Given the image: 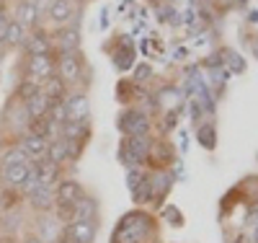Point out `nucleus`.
Wrapping results in <instances>:
<instances>
[{"label": "nucleus", "instance_id": "obj_1", "mask_svg": "<svg viewBox=\"0 0 258 243\" xmlns=\"http://www.w3.org/2000/svg\"><path fill=\"white\" fill-rule=\"evenodd\" d=\"M155 233V217L142 210H135L119 220L116 230L111 233V243H147Z\"/></svg>", "mask_w": 258, "mask_h": 243}, {"label": "nucleus", "instance_id": "obj_2", "mask_svg": "<svg viewBox=\"0 0 258 243\" xmlns=\"http://www.w3.org/2000/svg\"><path fill=\"white\" fill-rule=\"evenodd\" d=\"M150 150H153V137H124L119 145V161L121 166H147Z\"/></svg>", "mask_w": 258, "mask_h": 243}, {"label": "nucleus", "instance_id": "obj_3", "mask_svg": "<svg viewBox=\"0 0 258 243\" xmlns=\"http://www.w3.org/2000/svg\"><path fill=\"white\" fill-rule=\"evenodd\" d=\"M119 132L124 137H150V132H153V119H150L145 112H140L137 106L121 109Z\"/></svg>", "mask_w": 258, "mask_h": 243}, {"label": "nucleus", "instance_id": "obj_4", "mask_svg": "<svg viewBox=\"0 0 258 243\" xmlns=\"http://www.w3.org/2000/svg\"><path fill=\"white\" fill-rule=\"evenodd\" d=\"M80 16H83V0H52L47 8V18L59 26H80Z\"/></svg>", "mask_w": 258, "mask_h": 243}, {"label": "nucleus", "instance_id": "obj_5", "mask_svg": "<svg viewBox=\"0 0 258 243\" xmlns=\"http://www.w3.org/2000/svg\"><path fill=\"white\" fill-rule=\"evenodd\" d=\"M54 60H57V78L64 80L68 85H78L83 73L88 70L83 52H57Z\"/></svg>", "mask_w": 258, "mask_h": 243}, {"label": "nucleus", "instance_id": "obj_6", "mask_svg": "<svg viewBox=\"0 0 258 243\" xmlns=\"http://www.w3.org/2000/svg\"><path fill=\"white\" fill-rule=\"evenodd\" d=\"M54 75H57L54 55H31V57H26V75L24 78H29L36 85L44 88V83H49Z\"/></svg>", "mask_w": 258, "mask_h": 243}, {"label": "nucleus", "instance_id": "obj_7", "mask_svg": "<svg viewBox=\"0 0 258 243\" xmlns=\"http://www.w3.org/2000/svg\"><path fill=\"white\" fill-rule=\"evenodd\" d=\"M98 235V223L96 220H70L62 225V238L64 243H96Z\"/></svg>", "mask_w": 258, "mask_h": 243}, {"label": "nucleus", "instance_id": "obj_8", "mask_svg": "<svg viewBox=\"0 0 258 243\" xmlns=\"http://www.w3.org/2000/svg\"><path fill=\"white\" fill-rule=\"evenodd\" d=\"M62 104H64V117L70 122H91V101H88V93L85 91H80V88L78 91H68Z\"/></svg>", "mask_w": 258, "mask_h": 243}, {"label": "nucleus", "instance_id": "obj_9", "mask_svg": "<svg viewBox=\"0 0 258 243\" xmlns=\"http://www.w3.org/2000/svg\"><path fill=\"white\" fill-rule=\"evenodd\" d=\"M24 57H31V55H54V41H52V34L44 29V26H36L26 34V41L21 47Z\"/></svg>", "mask_w": 258, "mask_h": 243}, {"label": "nucleus", "instance_id": "obj_10", "mask_svg": "<svg viewBox=\"0 0 258 243\" xmlns=\"http://www.w3.org/2000/svg\"><path fill=\"white\" fill-rule=\"evenodd\" d=\"M85 194L83 184L78 179H70V176H62V179L57 181L54 186V200H57V207H64V210H70L80 197Z\"/></svg>", "mask_w": 258, "mask_h": 243}, {"label": "nucleus", "instance_id": "obj_11", "mask_svg": "<svg viewBox=\"0 0 258 243\" xmlns=\"http://www.w3.org/2000/svg\"><path fill=\"white\" fill-rule=\"evenodd\" d=\"M135 57H137V50H135V41L129 39L126 34L119 36L114 41V52H111V62L119 73H126L135 68Z\"/></svg>", "mask_w": 258, "mask_h": 243}, {"label": "nucleus", "instance_id": "obj_12", "mask_svg": "<svg viewBox=\"0 0 258 243\" xmlns=\"http://www.w3.org/2000/svg\"><path fill=\"white\" fill-rule=\"evenodd\" d=\"M54 41V55L57 52H80V44H83V31L80 26H59L52 34Z\"/></svg>", "mask_w": 258, "mask_h": 243}, {"label": "nucleus", "instance_id": "obj_13", "mask_svg": "<svg viewBox=\"0 0 258 243\" xmlns=\"http://www.w3.org/2000/svg\"><path fill=\"white\" fill-rule=\"evenodd\" d=\"M41 16H44V13L36 8L34 0H16V3H13V13H11V18L18 21V24H21V26H26V29H36V26H41Z\"/></svg>", "mask_w": 258, "mask_h": 243}, {"label": "nucleus", "instance_id": "obj_14", "mask_svg": "<svg viewBox=\"0 0 258 243\" xmlns=\"http://www.w3.org/2000/svg\"><path fill=\"white\" fill-rule=\"evenodd\" d=\"M62 220L52 212H41L39 215V223H36V238H41L44 243H57L62 238Z\"/></svg>", "mask_w": 258, "mask_h": 243}, {"label": "nucleus", "instance_id": "obj_15", "mask_svg": "<svg viewBox=\"0 0 258 243\" xmlns=\"http://www.w3.org/2000/svg\"><path fill=\"white\" fill-rule=\"evenodd\" d=\"M147 179H150V194H153V202L155 205H160L165 197H168V191L173 189V184H176L173 173L165 171V168H155V173L147 176Z\"/></svg>", "mask_w": 258, "mask_h": 243}, {"label": "nucleus", "instance_id": "obj_16", "mask_svg": "<svg viewBox=\"0 0 258 243\" xmlns=\"http://www.w3.org/2000/svg\"><path fill=\"white\" fill-rule=\"evenodd\" d=\"M29 205H31V210H36L39 215L41 212H52L54 207H57V200H54V186H47V184H39L29 197Z\"/></svg>", "mask_w": 258, "mask_h": 243}, {"label": "nucleus", "instance_id": "obj_17", "mask_svg": "<svg viewBox=\"0 0 258 243\" xmlns=\"http://www.w3.org/2000/svg\"><path fill=\"white\" fill-rule=\"evenodd\" d=\"M31 168L36 173L39 184H47V186H57V181L62 179V166L47 161V158H39V161H31Z\"/></svg>", "mask_w": 258, "mask_h": 243}, {"label": "nucleus", "instance_id": "obj_18", "mask_svg": "<svg viewBox=\"0 0 258 243\" xmlns=\"http://www.w3.org/2000/svg\"><path fill=\"white\" fill-rule=\"evenodd\" d=\"M18 148L24 150L31 161H39V158H47L49 140H44V137H36V135H31V132H24V135L18 137Z\"/></svg>", "mask_w": 258, "mask_h": 243}, {"label": "nucleus", "instance_id": "obj_19", "mask_svg": "<svg viewBox=\"0 0 258 243\" xmlns=\"http://www.w3.org/2000/svg\"><path fill=\"white\" fill-rule=\"evenodd\" d=\"M29 163H18V166L0 168V186H3V189H18L21 184H24V179L29 176Z\"/></svg>", "mask_w": 258, "mask_h": 243}, {"label": "nucleus", "instance_id": "obj_20", "mask_svg": "<svg viewBox=\"0 0 258 243\" xmlns=\"http://www.w3.org/2000/svg\"><path fill=\"white\" fill-rule=\"evenodd\" d=\"M173 161H178V158H176L173 148H170V142H168V140H153V150H150V166L165 168L168 163H173Z\"/></svg>", "mask_w": 258, "mask_h": 243}, {"label": "nucleus", "instance_id": "obj_21", "mask_svg": "<svg viewBox=\"0 0 258 243\" xmlns=\"http://www.w3.org/2000/svg\"><path fill=\"white\" fill-rule=\"evenodd\" d=\"M70 220H96L98 223V202L93 197L83 194L80 200L70 207Z\"/></svg>", "mask_w": 258, "mask_h": 243}, {"label": "nucleus", "instance_id": "obj_22", "mask_svg": "<svg viewBox=\"0 0 258 243\" xmlns=\"http://www.w3.org/2000/svg\"><path fill=\"white\" fill-rule=\"evenodd\" d=\"M26 34H29V29L26 26H21L18 21H8V29H6V34H3V47H8V50H21L24 47V41H26Z\"/></svg>", "mask_w": 258, "mask_h": 243}, {"label": "nucleus", "instance_id": "obj_23", "mask_svg": "<svg viewBox=\"0 0 258 243\" xmlns=\"http://www.w3.org/2000/svg\"><path fill=\"white\" fill-rule=\"evenodd\" d=\"M47 161L57 163V166H64L70 161V142L64 137H54L47 148Z\"/></svg>", "mask_w": 258, "mask_h": 243}, {"label": "nucleus", "instance_id": "obj_24", "mask_svg": "<svg viewBox=\"0 0 258 243\" xmlns=\"http://www.w3.org/2000/svg\"><path fill=\"white\" fill-rule=\"evenodd\" d=\"M49 106H52L49 96H47L44 91H39L34 99L26 101V112H29L31 119H41V117H47V114H49Z\"/></svg>", "mask_w": 258, "mask_h": 243}, {"label": "nucleus", "instance_id": "obj_25", "mask_svg": "<svg viewBox=\"0 0 258 243\" xmlns=\"http://www.w3.org/2000/svg\"><path fill=\"white\" fill-rule=\"evenodd\" d=\"M220 60H222V68L227 70V73H245V68H248V62H245V57L240 55V52H235V50H220Z\"/></svg>", "mask_w": 258, "mask_h": 243}, {"label": "nucleus", "instance_id": "obj_26", "mask_svg": "<svg viewBox=\"0 0 258 243\" xmlns=\"http://www.w3.org/2000/svg\"><path fill=\"white\" fill-rule=\"evenodd\" d=\"M197 140L204 150H214L217 148V127H214L212 122H202L197 124Z\"/></svg>", "mask_w": 258, "mask_h": 243}, {"label": "nucleus", "instance_id": "obj_27", "mask_svg": "<svg viewBox=\"0 0 258 243\" xmlns=\"http://www.w3.org/2000/svg\"><path fill=\"white\" fill-rule=\"evenodd\" d=\"M41 91H44L47 96H49V101L54 104V101H62L64 96H68V91H70V85L64 83V80H59L57 75L49 80V83H44V88H41Z\"/></svg>", "mask_w": 258, "mask_h": 243}, {"label": "nucleus", "instance_id": "obj_28", "mask_svg": "<svg viewBox=\"0 0 258 243\" xmlns=\"http://www.w3.org/2000/svg\"><path fill=\"white\" fill-rule=\"evenodd\" d=\"M153 78H155L153 65H150V62H137L132 68V78H129V80H132L135 85H147Z\"/></svg>", "mask_w": 258, "mask_h": 243}, {"label": "nucleus", "instance_id": "obj_29", "mask_svg": "<svg viewBox=\"0 0 258 243\" xmlns=\"http://www.w3.org/2000/svg\"><path fill=\"white\" fill-rule=\"evenodd\" d=\"M41 91V85H36L34 80H29V78H21V83L16 85V96L13 99H18V101H29V99H34L36 93Z\"/></svg>", "mask_w": 258, "mask_h": 243}, {"label": "nucleus", "instance_id": "obj_30", "mask_svg": "<svg viewBox=\"0 0 258 243\" xmlns=\"http://www.w3.org/2000/svg\"><path fill=\"white\" fill-rule=\"evenodd\" d=\"M31 158L26 156L24 150H21L18 145H13L11 150L3 153V158H0V168H8V166H18V163H29Z\"/></svg>", "mask_w": 258, "mask_h": 243}, {"label": "nucleus", "instance_id": "obj_31", "mask_svg": "<svg viewBox=\"0 0 258 243\" xmlns=\"http://www.w3.org/2000/svg\"><path fill=\"white\" fill-rule=\"evenodd\" d=\"M160 217L165 220L168 225H173V228H183V225H186V217H183V212H181L176 205H165L163 212H160Z\"/></svg>", "mask_w": 258, "mask_h": 243}, {"label": "nucleus", "instance_id": "obj_32", "mask_svg": "<svg viewBox=\"0 0 258 243\" xmlns=\"http://www.w3.org/2000/svg\"><path fill=\"white\" fill-rule=\"evenodd\" d=\"M116 96H119L121 104L135 101V83H132V80H119V85H116Z\"/></svg>", "mask_w": 258, "mask_h": 243}, {"label": "nucleus", "instance_id": "obj_33", "mask_svg": "<svg viewBox=\"0 0 258 243\" xmlns=\"http://www.w3.org/2000/svg\"><path fill=\"white\" fill-rule=\"evenodd\" d=\"M36 186H39V179H36V173H34V168H31V163H29V176L24 179V184L18 186V191L24 194V197H29V194L36 189Z\"/></svg>", "mask_w": 258, "mask_h": 243}, {"label": "nucleus", "instance_id": "obj_34", "mask_svg": "<svg viewBox=\"0 0 258 243\" xmlns=\"http://www.w3.org/2000/svg\"><path fill=\"white\" fill-rule=\"evenodd\" d=\"M163 18L168 21L170 26H181V24H183V18H181V13H178L176 8H170V6H165V16H163Z\"/></svg>", "mask_w": 258, "mask_h": 243}, {"label": "nucleus", "instance_id": "obj_35", "mask_svg": "<svg viewBox=\"0 0 258 243\" xmlns=\"http://www.w3.org/2000/svg\"><path fill=\"white\" fill-rule=\"evenodd\" d=\"M176 124H178V112H176V109H170V112L165 114V122H163V132H170Z\"/></svg>", "mask_w": 258, "mask_h": 243}, {"label": "nucleus", "instance_id": "obj_36", "mask_svg": "<svg viewBox=\"0 0 258 243\" xmlns=\"http://www.w3.org/2000/svg\"><path fill=\"white\" fill-rule=\"evenodd\" d=\"M250 52H253V57L258 60V36H255V39L250 41Z\"/></svg>", "mask_w": 258, "mask_h": 243}, {"label": "nucleus", "instance_id": "obj_37", "mask_svg": "<svg viewBox=\"0 0 258 243\" xmlns=\"http://www.w3.org/2000/svg\"><path fill=\"white\" fill-rule=\"evenodd\" d=\"M248 24H258V11H250L248 13Z\"/></svg>", "mask_w": 258, "mask_h": 243}, {"label": "nucleus", "instance_id": "obj_38", "mask_svg": "<svg viewBox=\"0 0 258 243\" xmlns=\"http://www.w3.org/2000/svg\"><path fill=\"white\" fill-rule=\"evenodd\" d=\"M24 243H44V240L36 238V235H26V240H24Z\"/></svg>", "mask_w": 258, "mask_h": 243}, {"label": "nucleus", "instance_id": "obj_39", "mask_svg": "<svg viewBox=\"0 0 258 243\" xmlns=\"http://www.w3.org/2000/svg\"><path fill=\"white\" fill-rule=\"evenodd\" d=\"M232 3H235V6H240V8H243V6H248V0H232Z\"/></svg>", "mask_w": 258, "mask_h": 243}, {"label": "nucleus", "instance_id": "obj_40", "mask_svg": "<svg viewBox=\"0 0 258 243\" xmlns=\"http://www.w3.org/2000/svg\"><path fill=\"white\" fill-rule=\"evenodd\" d=\"M250 240H253V243H258V228L253 230V238H250Z\"/></svg>", "mask_w": 258, "mask_h": 243}, {"label": "nucleus", "instance_id": "obj_41", "mask_svg": "<svg viewBox=\"0 0 258 243\" xmlns=\"http://www.w3.org/2000/svg\"><path fill=\"white\" fill-rule=\"evenodd\" d=\"M0 68H3V55H0Z\"/></svg>", "mask_w": 258, "mask_h": 243}, {"label": "nucleus", "instance_id": "obj_42", "mask_svg": "<svg viewBox=\"0 0 258 243\" xmlns=\"http://www.w3.org/2000/svg\"><path fill=\"white\" fill-rule=\"evenodd\" d=\"M0 243H13V240H0Z\"/></svg>", "mask_w": 258, "mask_h": 243}, {"label": "nucleus", "instance_id": "obj_43", "mask_svg": "<svg viewBox=\"0 0 258 243\" xmlns=\"http://www.w3.org/2000/svg\"><path fill=\"white\" fill-rule=\"evenodd\" d=\"M155 3H163V0H155Z\"/></svg>", "mask_w": 258, "mask_h": 243}, {"label": "nucleus", "instance_id": "obj_44", "mask_svg": "<svg viewBox=\"0 0 258 243\" xmlns=\"http://www.w3.org/2000/svg\"><path fill=\"white\" fill-rule=\"evenodd\" d=\"M57 243H64V240H57Z\"/></svg>", "mask_w": 258, "mask_h": 243}]
</instances>
